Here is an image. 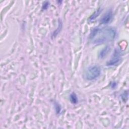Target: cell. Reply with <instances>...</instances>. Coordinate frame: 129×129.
<instances>
[{"label": "cell", "instance_id": "obj_1", "mask_svg": "<svg viewBox=\"0 0 129 129\" xmlns=\"http://www.w3.org/2000/svg\"><path fill=\"white\" fill-rule=\"evenodd\" d=\"M116 34V29L112 27H97L92 30L90 35V38L93 44H99L113 41Z\"/></svg>", "mask_w": 129, "mask_h": 129}, {"label": "cell", "instance_id": "obj_2", "mask_svg": "<svg viewBox=\"0 0 129 129\" xmlns=\"http://www.w3.org/2000/svg\"><path fill=\"white\" fill-rule=\"evenodd\" d=\"M101 70L96 65L91 66L88 68L85 72V78L88 80H93L98 78L100 75Z\"/></svg>", "mask_w": 129, "mask_h": 129}, {"label": "cell", "instance_id": "obj_3", "mask_svg": "<svg viewBox=\"0 0 129 129\" xmlns=\"http://www.w3.org/2000/svg\"><path fill=\"white\" fill-rule=\"evenodd\" d=\"M120 61H121V58L119 54L118 51L116 50L113 54V56L110 59V60L108 62H107V66L116 65L117 64H118Z\"/></svg>", "mask_w": 129, "mask_h": 129}, {"label": "cell", "instance_id": "obj_4", "mask_svg": "<svg viewBox=\"0 0 129 129\" xmlns=\"http://www.w3.org/2000/svg\"><path fill=\"white\" fill-rule=\"evenodd\" d=\"M113 14L111 10L107 11L105 14L103 15L101 19V23L102 24H107L110 22L112 18Z\"/></svg>", "mask_w": 129, "mask_h": 129}, {"label": "cell", "instance_id": "obj_5", "mask_svg": "<svg viewBox=\"0 0 129 129\" xmlns=\"http://www.w3.org/2000/svg\"><path fill=\"white\" fill-rule=\"evenodd\" d=\"M110 49V47L108 46H107L104 48H103L99 52V58L101 59L104 58L105 56L107 55V54L108 53V52L109 51Z\"/></svg>", "mask_w": 129, "mask_h": 129}, {"label": "cell", "instance_id": "obj_6", "mask_svg": "<svg viewBox=\"0 0 129 129\" xmlns=\"http://www.w3.org/2000/svg\"><path fill=\"white\" fill-rule=\"evenodd\" d=\"M70 101H71L72 103H76L78 102V98H77V96L76 95L75 93H74V92L71 93V94L70 96Z\"/></svg>", "mask_w": 129, "mask_h": 129}, {"label": "cell", "instance_id": "obj_7", "mask_svg": "<svg viewBox=\"0 0 129 129\" xmlns=\"http://www.w3.org/2000/svg\"><path fill=\"white\" fill-rule=\"evenodd\" d=\"M99 11H97L95 12L94 13V14L92 16L90 17L89 20H90V21L94 20L96 17H97V16L99 15Z\"/></svg>", "mask_w": 129, "mask_h": 129}, {"label": "cell", "instance_id": "obj_8", "mask_svg": "<svg viewBox=\"0 0 129 129\" xmlns=\"http://www.w3.org/2000/svg\"><path fill=\"white\" fill-rule=\"evenodd\" d=\"M48 6H49V3H48V2H45V3L43 5V6H42L43 9H44V10L48 8Z\"/></svg>", "mask_w": 129, "mask_h": 129}]
</instances>
